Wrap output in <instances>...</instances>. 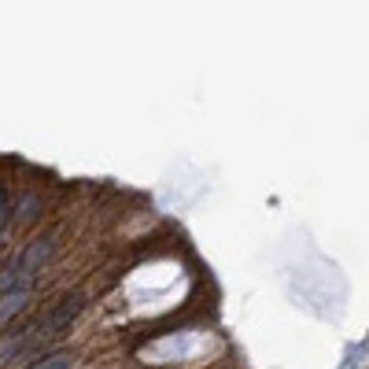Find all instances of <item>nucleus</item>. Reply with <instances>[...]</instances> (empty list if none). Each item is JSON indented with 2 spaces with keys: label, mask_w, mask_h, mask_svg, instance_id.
<instances>
[{
  "label": "nucleus",
  "mask_w": 369,
  "mask_h": 369,
  "mask_svg": "<svg viewBox=\"0 0 369 369\" xmlns=\"http://www.w3.org/2000/svg\"><path fill=\"white\" fill-rule=\"evenodd\" d=\"M48 255H52V240H48V236H41V240H34V244H26V252L19 255V262H15V270H11V277H19V281L34 277V273L48 262Z\"/></svg>",
  "instance_id": "f257e3e1"
},
{
  "label": "nucleus",
  "mask_w": 369,
  "mask_h": 369,
  "mask_svg": "<svg viewBox=\"0 0 369 369\" xmlns=\"http://www.w3.org/2000/svg\"><path fill=\"white\" fill-rule=\"evenodd\" d=\"M82 310V296H71V299H63L56 310L45 318V325H41V333L37 336H48V333H56V328H63V325H71L74 321V314Z\"/></svg>",
  "instance_id": "f03ea898"
},
{
  "label": "nucleus",
  "mask_w": 369,
  "mask_h": 369,
  "mask_svg": "<svg viewBox=\"0 0 369 369\" xmlns=\"http://www.w3.org/2000/svg\"><path fill=\"white\" fill-rule=\"evenodd\" d=\"M26 307V292L22 288H15V292H8V296H0V325H4L11 314H19Z\"/></svg>",
  "instance_id": "7ed1b4c3"
},
{
  "label": "nucleus",
  "mask_w": 369,
  "mask_h": 369,
  "mask_svg": "<svg viewBox=\"0 0 369 369\" xmlns=\"http://www.w3.org/2000/svg\"><path fill=\"white\" fill-rule=\"evenodd\" d=\"M71 362H74L71 351H56V354H48V359H41V362L30 366V369H71Z\"/></svg>",
  "instance_id": "20e7f679"
},
{
  "label": "nucleus",
  "mask_w": 369,
  "mask_h": 369,
  "mask_svg": "<svg viewBox=\"0 0 369 369\" xmlns=\"http://www.w3.org/2000/svg\"><path fill=\"white\" fill-rule=\"evenodd\" d=\"M0 215H4V210H0Z\"/></svg>",
  "instance_id": "39448f33"
}]
</instances>
